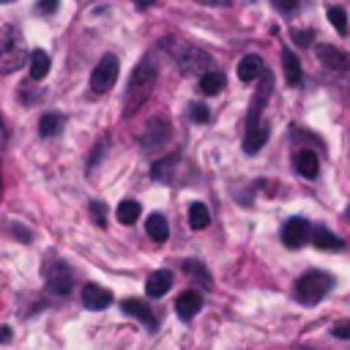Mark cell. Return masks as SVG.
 I'll use <instances>...</instances> for the list:
<instances>
[{"label": "cell", "mask_w": 350, "mask_h": 350, "mask_svg": "<svg viewBox=\"0 0 350 350\" xmlns=\"http://www.w3.org/2000/svg\"><path fill=\"white\" fill-rule=\"evenodd\" d=\"M44 279H46L49 293H55V295H68L74 287V271L60 260H52L44 265Z\"/></svg>", "instance_id": "6"}, {"label": "cell", "mask_w": 350, "mask_h": 350, "mask_svg": "<svg viewBox=\"0 0 350 350\" xmlns=\"http://www.w3.org/2000/svg\"><path fill=\"white\" fill-rule=\"evenodd\" d=\"M334 287V276L325 271H306L304 276H298L295 282V298L301 304H317L328 295V290Z\"/></svg>", "instance_id": "4"}, {"label": "cell", "mask_w": 350, "mask_h": 350, "mask_svg": "<svg viewBox=\"0 0 350 350\" xmlns=\"http://www.w3.org/2000/svg\"><path fill=\"white\" fill-rule=\"evenodd\" d=\"M208 221H211V213H208L205 202H191V205H189V224H191L194 230H205Z\"/></svg>", "instance_id": "24"}, {"label": "cell", "mask_w": 350, "mask_h": 350, "mask_svg": "<svg viewBox=\"0 0 350 350\" xmlns=\"http://www.w3.org/2000/svg\"><path fill=\"white\" fill-rule=\"evenodd\" d=\"M5 139H8V131H5V123H3V118H0V148L5 145Z\"/></svg>", "instance_id": "34"}, {"label": "cell", "mask_w": 350, "mask_h": 350, "mask_svg": "<svg viewBox=\"0 0 350 350\" xmlns=\"http://www.w3.org/2000/svg\"><path fill=\"white\" fill-rule=\"evenodd\" d=\"M55 8H57V3H38V11L41 14H52Z\"/></svg>", "instance_id": "33"}, {"label": "cell", "mask_w": 350, "mask_h": 350, "mask_svg": "<svg viewBox=\"0 0 350 350\" xmlns=\"http://www.w3.org/2000/svg\"><path fill=\"white\" fill-rule=\"evenodd\" d=\"M172 55H175V60H178V66H180V71L183 74H208L211 68V55L208 52H202V49H197V46H189V44H180V46H175L172 49Z\"/></svg>", "instance_id": "5"}, {"label": "cell", "mask_w": 350, "mask_h": 350, "mask_svg": "<svg viewBox=\"0 0 350 350\" xmlns=\"http://www.w3.org/2000/svg\"><path fill=\"white\" fill-rule=\"evenodd\" d=\"M120 306H123V312H126V314L137 317V320H139V323H145L150 331L156 328V317H153V312H150V306H148L145 301H139V298H126Z\"/></svg>", "instance_id": "13"}, {"label": "cell", "mask_w": 350, "mask_h": 350, "mask_svg": "<svg viewBox=\"0 0 350 350\" xmlns=\"http://www.w3.org/2000/svg\"><path fill=\"white\" fill-rule=\"evenodd\" d=\"M183 268H186V273H189L191 279H200V282H202V287H211V273L205 271V265H202V262H197V260H189Z\"/></svg>", "instance_id": "26"}, {"label": "cell", "mask_w": 350, "mask_h": 350, "mask_svg": "<svg viewBox=\"0 0 350 350\" xmlns=\"http://www.w3.org/2000/svg\"><path fill=\"white\" fill-rule=\"evenodd\" d=\"M221 88H224V74L221 71H208V74L200 77V90L205 96H216Z\"/></svg>", "instance_id": "23"}, {"label": "cell", "mask_w": 350, "mask_h": 350, "mask_svg": "<svg viewBox=\"0 0 350 350\" xmlns=\"http://www.w3.org/2000/svg\"><path fill=\"white\" fill-rule=\"evenodd\" d=\"M90 211H93V216H96V224L104 227V224H107V211H104V205H101V202H90Z\"/></svg>", "instance_id": "31"}, {"label": "cell", "mask_w": 350, "mask_h": 350, "mask_svg": "<svg viewBox=\"0 0 350 350\" xmlns=\"http://www.w3.org/2000/svg\"><path fill=\"white\" fill-rule=\"evenodd\" d=\"M331 334H334L336 339H350V320H342V323H334V328H331Z\"/></svg>", "instance_id": "30"}, {"label": "cell", "mask_w": 350, "mask_h": 350, "mask_svg": "<svg viewBox=\"0 0 350 350\" xmlns=\"http://www.w3.org/2000/svg\"><path fill=\"white\" fill-rule=\"evenodd\" d=\"M347 219H350V205H347Z\"/></svg>", "instance_id": "36"}, {"label": "cell", "mask_w": 350, "mask_h": 350, "mask_svg": "<svg viewBox=\"0 0 350 350\" xmlns=\"http://www.w3.org/2000/svg\"><path fill=\"white\" fill-rule=\"evenodd\" d=\"M293 164H295V170H298V175H304V178H317V172H320V161H317V153L314 150H298L295 156H293Z\"/></svg>", "instance_id": "14"}, {"label": "cell", "mask_w": 350, "mask_h": 350, "mask_svg": "<svg viewBox=\"0 0 350 350\" xmlns=\"http://www.w3.org/2000/svg\"><path fill=\"white\" fill-rule=\"evenodd\" d=\"M25 63V38L16 27H0V74H11Z\"/></svg>", "instance_id": "3"}, {"label": "cell", "mask_w": 350, "mask_h": 350, "mask_svg": "<svg viewBox=\"0 0 350 350\" xmlns=\"http://www.w3.org/2000/svg\"><path fill=\"white\" fill-rule=\"evenodd\" d=\"M317 57L323 66H328L331 71H347L350 68V55L342 52L339 46H331V44H317Z\"/></svg>", "instance_id": "10"}, {"label": "cell", "mask_w": 350, "mask_h": 350, "mask_svg": "<svg viewBox=\"0 0 350 350\" xmlns=\"http://www.w3.org/2000/svg\"><path fill=\"white\" fill-rule=\"evenodd\" d=\"M5 342H11V328L0 325V345H5Z\"/></svg>", "instance_id": "32"}, {"label": "cell", "mask_w": 350, "mask_h": 350, "mask_svg": "<svg viewBox=\"0 0 350 350\" xmlns=\"http://www.w3.org/2000/svg\"><path fill=\"white\" fill-rule=\"evenodd\" d=\"M49 66H52V60H49V55L44 52V49H33L30 52V79H44L46 74H49Z\"/></svg>", "instance_id": "18"}, {"label": "cell", "mask_w": 350, "mask_h": 350, "mask_svg": "<svg viewBox=\"0 0 350 350\" xmlns=\"http://www.w3.org/2000/svg\"><path fill=\"white\" fill-rule=\"evenodd\" d=\"M170 287H172V273H170V271H153V273L148 276V282H145V293H148L150 298L167 295Z\"/></svg>", "instance_id": "15"}, {"label": "cell", "mask_w": 350, "mask_h": 350, "mask_svg": "<svg viewBox=\"0 0 350 350\" xmlns=\"http://www.w3.org/2000/svg\"><path fill=\"white\" fill-rule=\"evenodd\" d=\"M167 142H170V123H167L164 118L148 120V126H145L142 134H139V145H142L145 150H161Z\"/></svg>", "instance_id": "8"}, {"label": "cell", "mask_w": 350, "mask_h": 350, "mask_svg": "<svg viewBox=\"0 0 350 350\" xmlns=\"http://www.w3.org/2000/svg\"><path fill=\"white\" fill-rule=\"evenodd\" d=\"M309 238H312V227H309V221L301 219V216L290 219V221L282 227V241H284L287 249H301Z\"/></svg>", "instance_id": "9"}, {"label": "cell", "mask_w": 350, "mask_h": 350, "mask_svg": "<svg viewBox=\"0 0 350 350\" xmlns=\"http://www.w3.org/2000/svg\"><path fill=\"white\" fill-rule=\"evenodd\" d=\"M118 71H120L118 57H115V55H104V57L96 63L93 74H90V88H93V93L109 90V88L115 85V79H118Z\"/></svg>", "instance_id": "7"}, {"label": "cell", "mask_w": 350, "mask_h": 350, "mask_svg": "<svg viewBox=\"0 0 350 350\" xmlns=\"http://www.w3.org/2000/svg\"><path fill=\"white\" fill-rule=\"evenodd\" d=\"M282 66H284V77H287V85H298L301 82V60L293 55V49H282Z\"/></svg>", "instance_id": "19"}, {"label": "cell", "mask_w": 350, "mask_h": 350, "mask_svg": "<svg viewBox=\"0 0 350 350\" xmlns=\"http://www.w3.org/2000/svg\"><path fill=\"white\" fill-rule=\"evenodd\" d=\"M172 164H175V156H170V159H164V161H156V164H153V170H150V172H153V178L167 180V170H170Z\"/></svg>", "instance_id": "28"}, {"label": "cell", "mask_w": 350, "mask_h": 350, "mask_svg": "<svg viewBox=\"0 0 350 350\" xmlns=\"http://www.w3.org/2000/svg\"><path fill=\"white\" fill-rule=\"evenodd\" d=\"M60 129H63V115L60 112H44L41 115V120H38L41 137H55Z\"/></svg>", "instance_id": "22"}, {"label": "cell", "mask_w": 350, "mask_h": 350, "mask_svg": "<svg viewBox=\"0 0 350 350\" xmlns=\"http://www.w3.org/2000/svg\"><path fill=\"white\" fill-rule=\"evenodd\" d=\"M271 88H273V77L268 71H262V85L257 88V93L249 104V115H246V134H243V150L246 153H257L268 139V126L260 120V115H262V107L271 96Z\"/></svg>", "instance_id": "2"}, {"label": "cell", "mask_w": 350, "mask_h": 350, "mask_svg": "<svg viewBox=\"0 0 350 350\" xmlns=\"http://www.w3.org/2000/svg\"><path fill=\"white\" fill-rule=\"evenodd\" d=\"M328 22L334 25V30L339 33V36H347V11L342 8V5H328Z\"/></svg>", "instance_id": "25"}, {"label": "cell", "mask_w": 350, "mask_h": 350, "mask_svg": "<svg viewBox=\"0 0 350 350\" xmlns=\"http://www.w3.org/2000/svg\"><path fill=\"white\" fill-rule=\"evenodd\" d=\"M139 213H142V208H139L137 200H120L118 208H115V216H118L120 224H134L139 219Z\"/></svg>", "instance_id": "21"}, {"label": "cell", "mask_w": 350, "mask_h": 350, "mask_svg": "<svg viewBox=\"0 0 350 350\" xmlns=\"http://www.w3.org/2000/svg\"><path fill=\"white\" fill-rule=\"evenodd\" d=\"M82 301H85V306L88 309H93V312H98V309H104V306H109V301H112V293L109 290H104L101 284H85L82 287Z\"/></svg>", "instance_id": "11"}, {"label": "cell", "mask_w": 350, "mask_h": 350, "mask_svg": "<svg viewBox=\"0 0 350 350\" xmlns=\"http://www.w3.org/2000/svg\"><path fill=\"white\" fill-rule=\"evenodd\" d=\"M189 118H191L194 123H208L211 112H208V107H205V104H200V101H191V104H189Z\"/></svg>", "instance_id": "27"}, {"label": "cell", "mask_w": 350, "mask_h": 350, "mask_svg": "<svg viewBox=\"0 0 350 350\" xmlns=\"http://www.w3.org/2000/svg\"><path fill=\"white\" fill-rule=\"evenodd\" d=\"M312 243H314L317 249H323V252H339V249L345 246L328 227H314V230H312Z\"/></svg>", "instance_id": "17"}, {"label": "cell", "mask_w": 350, "mask_h": 350, "mask_svg": "<svg viewBox=\"0 0 350 350\" xmlns=\"http://www.w3.org/2000/svg\"><path fill=\"white\" fill-rule=\"evenodd\" d=\"M293 41L301 44V46H309L314 41V33L312 30H293Z\"/></svg>", "instance_id": "29"}, {"label": "cell", "mask_w": 350, "mask_h": 350, "mask_svg": "<svg viewBox=\"0 0 350 350\" xmlns=\"http://www.w3.org/2000/svg\"><path fill=\"white\" fill-rule=\"evenodd\" d=\"M145 230H148V235H150L156 243H164V241H167V235H170L167 219H164L161 213H150V216H148V221H145Z\"/></svg>", "instance_id": "20"}, {"label": "cell", "mask_w": 350, "mask_h": 350, "mask_svg": "<svg viewBox=\"0 0 350 350\" xmlns=\"http://www.w3.org/2000/svg\"><path fill=\"white\" fill-rule=\"evenodd\" d=\"M156 77H159V66L153 60V55H145L131 77H129V90H126V98H123V115H134L153 93V85H156Z\"/></svg>", "instance_id": "1"}, {"label": "cell", "mask_w": 350, "mask_h": 350, "mask_svg": "<svg viewBox=\"0 0 350 350\" xmlns=\"http://www.w3.org/2000/svg\"><path fill=\"white\" fill-rule=\"evenodd\" d=\"M262 57L260 55H243L241 63H238V79L241 82H254L260 74H262Z\"/></svg>", "instance_id": "16"}, {"label": "cell", "mask_w": 350, "mask_h": 350, "mask_svg": "<svg viewBox=\"0 0 350 350\" xmlns=\"http://www.w3.org/2000/svg\"><path fill=\"white\" fill-rule=\"evenodd\" d=\"M200 306H202L200 295H197L194 290H186V293H180V295H178V301H175V314H178L183 323H189V320L200 312Z\"/></svg>", "instance_id": "12"}, {"label": "cell", "mask_w": 350, "mask_h": 350, "mask_svg": "<svg viewBox=\"0 0 350 350\" xmlns=\"http://www.w3.org/2000/svg\"><path fill=\"white\" fill-rule=\"evenodd\" d=\"M276 5H279L282 11H295V8H298V3H276Z\"/></svg>", "instance_id": "35"}]
</instances>
